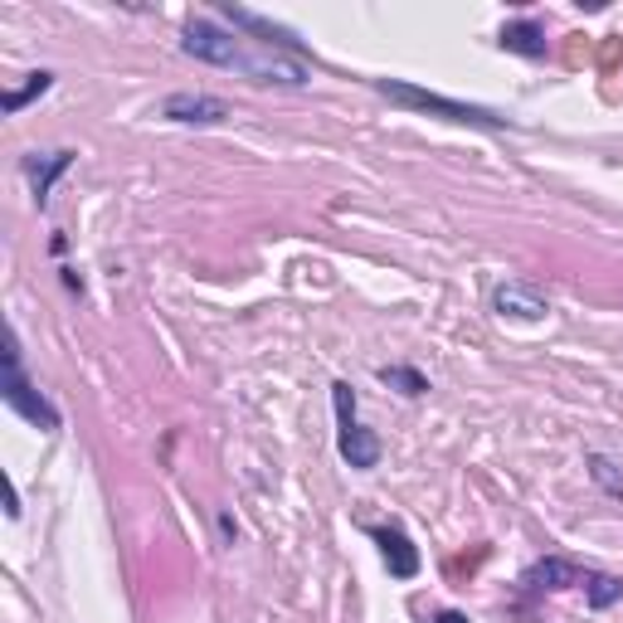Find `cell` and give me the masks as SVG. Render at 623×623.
Returning a JSON list of instances; mask_svg holds the SVG:
<instances>
[{"instance_id":"cell-12","label":"cell","mask_w":623,"mask_h":623,"mask_svg":"<svg viewBox=\"0 0 623 623\" xmlns=\"http://www.w3.org/2000/svg\"><path fill=\"white\" fill-rule=\"evenodd\" d=\"M585 594H590V609H609L614 600H623V580L619 575H585Z\"/></svg>"},{"instance_id":"cell-16","label":"cell","mask_w":623,"mask_h":623,"mask_svg":"<svg viewBox=\"0 0 623 623\" xmlns=\"http://www.w3.org/2000/svg\"><path fill=\"white\" fill-rule=\"evenodd\" d=\"M434 623H473V619H468V614H439Z\"/></svg>"},{"instance_id":"cell-7","label":"cell","mask_w":623,"mask_h":623,"mask_svg":"<svg viewBox=\"0 0 623 623\" xmlns=\"http://www.w3.org/2000/svg\"><path fill=\"white\" fill-rule=\"evenodd\" d=\"M376 541H380V555H386L395 580H415L419 575V551L409 546L405 532H395V526H376Z\"/></svg>"},{"instance_id":"cell-6","label":"cell","mask_w":623,"mask_h":623,"mask_svg":"<svg viewBox=\"0 0 623 623\" xmlns=\"http://www.w3.org/2000/svg\"><path fill=\"white\" fill-rule=\"evenodd\" d=\"M585 575H590V570H580V565L561 561V555H551V561H536L532 570H526V575H522V585L532 590V594H546V590H570V585H585Z\"/></svg>"},{"instance_id":"cell-11","label":"cell","mask_w":623,"mask_h":623,"mask_svg":"<svg viewBox=\"0 0 623 623\" xmlns=\"http://www.w3.org/2000/svg\"><path fill=\"white\" fill-rule=\"evenodd\" d=\"M497 312H512V317L536 322V317H546V298L532 293V288H522V283H507V288H497Z\"/></svg>"},{"instance_id":"cell-14","label":"cell","mask_w":623,"mask_h":623,"mask_svg":"<svg viewBox=\"0 0 623 623\" xmlns=\"http://www.w3.org/2000/svg\"><path fill=\"white\" fill-rule=\"evenodd\" d=\"M380 380H386V386H400L405 395H424V390H429V380H424L419 370H409V366H380Z\"/></svg>"},{"instance_id":"cell-10","label":"cell","mask_w":623,"mask_h":623,"mask_svg":"<svg viewBox=\"0 0 623 623\" xmlns=\"http://www.w3.org/2000/svg\"><path fill=\"white\" fill-rule=\"evenodd\" d=\"M69 166H74V152H49V162H45V166H39V162H25V176H30V185H35V201H39V205L49 201L55 181H59Z\"/></svg>"},{"instance_id":"cell-1","label":"cell","mask_w":623,"mask_h":623,"mask_svg":"<svg viewBox=\"0 0 623 623\" xmlns=\"http://www.w3.org/2000/svg\"><path fill=\"white\" fill-rule=\"evenodd\" d=\"M181 45H185V55H191V59L215 64V69H239V74L254 78V84H288V88L308 84V69H302V64L283 59L278 49H263V55H254L244 39L224 35L220 25H210V20H191V25H185Z\"/></svg>"},{"instance_id":"cell-4","label":"cell","mask_w":623,"mask_h":623,"mask_svg":"<svg viewBox=\"0 0 623 623\" xmlns=\"http://www.w3.org/2000/svg\"><path fill=\"white\" fill-rule=\"evenodd\" d=\"M331 400H337V448H341V458L351 463L356 473H370L380 463V439L366 429V424H356V395H351V386L347 380H337L331 386Z\"/></svg>"},{"instance_id":"cell-13","label":"cell","mask_w":623,"mask_h":623,"mask_svg":"<svg viewBox=\"0 0 623 623\" xmlns=\"http://www.w3.org/2000/svg\"><path fill=\"white\" fill-rule=\"evenodd\" d=\"M49 84H55V74H45V69H39V74H30V84H25L20 93H6V98H0V108H6V113H20L30 98H39V93H49Z\"/></svg>"},{"instance_id":"cell-8","label":"cell","mask_w":623,"mask_h":623,"mask_svg":"<svg viewBox=\"0 0 623 623\" xmlns=\"http://www.w3.org/2000/svg\"><path fill=\"white\" fill-rule=\"evenodd\" d=\"M224 16H230L239 30H254L259 35V45H269V49H288V55H302V45L293 35L283 30V25H273V20H263L254 16V10H239V6H224Z\"/></svg>"},{"instance_id":"cell-5","label":"cell","mask_w":623,"mask_h":623,"mask_svg":"<svg viewBox=\"0 0 623 623\" xmlns=\"http://www.w3.org/2000/svg\"><path fill=\"white\" fill-rule=\"evenodd\" d=\"M162 117H171V123H224L230 103L210 98V93H171L162 103Z\"/></svg>"},{"instance_id":"cell-3","label":"cell","mask_w":623,"mask_h":623,"mask_svg":"<svg viewBox=\"0 0 623 623\" xmlns=\"http://www.w3.org/2000/svg\"><path fill=\"white\" fill-rule=\"evenodd\" d=\"M0 395H6V405L16 409L20 419H30L35 429H45V434L59 429V409L30 386V380H25V370H20V341H16V331L6 337V370H0Z\"/></svg>"},{"instance_id":"cell-15","label":"cell","mask_w":623,"mask_h":623,"mask_svg":"<svg viewBox=\"0 0 623 623\" xmlns=\"http://www.w3.org/2000/svg\"><path fill=\"white\" fill-rule=\"evenodd\" d=\"M590 468H594V477H600V483L609 487V493H614V497L623 502V483H619L614 473H609V468H614V463H609V458H590Z\"/></svg>"},{"instance_id":"cell-9","label":"cell","mask_w":623,"mask_h":623,"mask_svg":"<svg viewBox=\"0 0 623 623\" xmlns=\"http://www.w3.org/2000/svg\"><path fill=\"white\" fill-rule=\"evenodd\" d=\"M497 45H502V49H512V55H526V59H546V35H541V25H532V20H512V25H502Z\"/></svg>"},{"instance_id":"cell-2","label":"cell","mask_w":623,"mask_h":623,"mask_svg":"<svg viewBox=\"0 0 623 623\" xmlns=\"http://www.w3.org/2000/svg\"><path fill=\"white\" fill-rule=\"evenodd\" d=\"M376 93H386L390 103L400 108H415V113H434L444 123H463V127H487V132H502L512 127L507 117L487 113V108H473V103H458V98H444V93H429V88H415V84H400V78H376Z\"/></svg>"}]
</instances>
